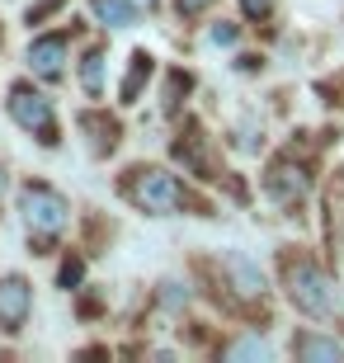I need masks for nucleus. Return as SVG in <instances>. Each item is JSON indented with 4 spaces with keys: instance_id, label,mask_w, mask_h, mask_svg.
Segmentation results:
<instances>
[{
    "instance_id": "4",
    "label": "nucleus",
    "mask_w": 344,
    "mask_h": 363,
    "mask_svg": "<svg viewBox=\"0 0 344 363\" xmlns=\"http://www.w3.org/2000/svg\"><path fill=\"white\" fill-rule=\"evenodd\" d=\"M288 297H292V307L306 311V316H326L331 311V279L311 259H297L288 269Z\"/></svg>"
},
{
    "instance_id": "5",
    "label": "nucleus",
    "mask_w": 344,
    "mask_h": 363,
    "mask_svg": "<svg viewBox=\"0 0 344 363\" xmlns=\"http://www.w3.org/2000/svg\"><path fill=\"white\" fill-rule=\"evenodd\" d=\"M306 189H311V175H306L297 161H274V165L265 170V194H269L274 203H283V208L302 203Z\"/></svg>"
},
{
    "instance_id": "7",
    "label": "nucleus",
    "mask_w": 344,
    "mask_h": 363,
    "mask_svg": "<svg viewBox=\"0 0 344 363\" xmlns=\"http://www.w3.org/2000/svg\"><path fill=\"white\" fill-rule=\"evenodd\" d=\"M62 62H67V38H62V33H48V38L28 43V71H33V76L62 81Z\"/></svg>"
},
{
    "instance_id": "1",
    "label": "nucleus",
    "mask_w": 344,
    "mask_h": 363,
    "mask_svg": "<svg viewBox=\"0 0 344 363\" xmlns=\"http://www.w3.org/2000/svg\"><path fill=\"white\" fill-rule=\"evenodd\" d=\"M19 213H24V227L33 236V245H48L62 236V227L71 217V203L52 184H24L19 189Z\"/></svg>"
},
{
    "instance_id": "16",
    "label": "nucleus",
    "mask_w": 344,
    "mask_h": 363,
    "mask_svg": "<svg viewBox=\"0 0 344 363\" xmlns=\"http://www.w3.org/2000/svg\"><path fill=\"white\" fill-rule=\"evenodd\" d=\"M80 274H85V264H80V259H67V264H62V274H57V283H62V288H76Z\"/></svg>"
},
{
    "instance_id": "14",
    "label": "nucleus",
    "mask_w": 344,
    "mask_h": 363,
    "mask_svg": "<svg viewBox=\"0 0 344 363\" xmlns=\"http://www.w3.org/2000/svg\"><path fill=\"white\" fill-rule=\"evenodd\" d=\"M226 359H265V345H260V340H236V345L226 350Z\"/></svg>"
},
{
    "instance_id": "9",
    "label": "nucleus",
    "mask_w": 344,
    "mask_h": 363,
    "mask_svg": "<svg viewBox=\"0 0 344 363\" xmlns=\"http://www.w3.org/2000/svg\"><path fill=\"white\" fill-rule=\"evenodd\" d=\"M90 10H94V19L109 24V28H133L137 14H142L133 0H90Z\"/></svg>"
},
{
    "instance_id": "6",
    "label": "nucleus",
    "mask_w": 344,
    "mask_h": 363,
    "mask_svg": "<svg viewBox=\"0 0 344 363\" xmlns=\"http://www.w3.org/2000/svg\"><path fill=\"white\" fill-rule=\"evenodd\" d=\"M28 311H33V288H28V279L5 274V279H0V330H5V335L24 330Z\"/></svg>"
},
{
    "instance_id": "11",
    "label": "nucleus",
    "mask_w": 344,
    "mask_h": 363,
    "mask_svg": "<svg viewBox=\"0 0 344 363\" xmlns=\"http://www.w3.org/2000/svg\"><path fill=\"white\" fill-rule=\"evenodd\" d=\"M146 81H151V57H146V52H133V71L123 76V104H133L137 94H142Z\"/></svg>"
},
{
    "instance_id": "2",
    "label": "nucleus",
    "mask_w": 344,
    "mask_h": 363,
    "mask_svg": "<svg viewBox=\"0 0 344 363\" xmlns=\"http://www.w3.org/2000/svg\"><path fill=\"white\" fill-rule=\"evenodd\" d=\"M123 194L151 217H165V213L189 208L184 184H179L174 175H165V170H133V179H123Z\"/></svg>"
},
{
    "instance_id": "15",
    "label": "nucleus",
    "mask_w": 344,
    "mask_h": 363,
    "mask_svg": "<svg viewBox=\"0 0 344 363\" xmlns=\"http://www.w3.org/2000/svg\"><path fill=\"white\" fill-rule=\"evenodd\" d=\"M240 10H245V19L265 24V19H269V10H274V0H240Z\"/></svg>"
},
{
    "instance_id": "12",
    "label": "nucleus",
    "mask_w": 344,
    "mask_h": 363,
    "mask_svg": "<svg viewBox=\"0 0 344 363\" xmlns=\"http://www.w3.org/2000/svg\"><path fill=\"white\" fill-rule=\"evenodd\" d=\"M80 85H85V94L104 90V52H99V48L80 57Z\"/></svg>"
},
{
    "instance_id": "10",
    "label": "nucleus",
    "mask_w": 344,
    "mask_h": 363,
    "mask_svg": "<svg viewBox=\"0 0 344 363\" xmlns=\"http://www.w3.org/2000/svg\"><path fill=\"white\" fill-rule=\"evenodd\" d=\"M292 350H297V359H340V354H344L335 340L311 335V330H306V335H297V345H292Z\"/></svg>"
},
{
    "instance_id": "19",
    "label": "nucleus",
    "mask_w": 344,
    "mask_h": 363,
    "mask_svg": "<svg viewBox=\"0 0 344 363\" xmlns=\"http://www.w3.org/2000/svg\"><path fill=\"white\" fill-rule=\"evenodd\" d=\"M208 0H179V14H194V10H203Z\"/></svg>"
},
{
    "instance_id": "20",
    "label": "nucleus",
    "mask_w": 344,
    "mask_h": 363,
    "mask_svg": "<svg viewBox=\"0 0 344 363\" xmlns=\"http://www.w3.org/2000/svg\"><path fill=\"white\" fill-rule=\"evenodd\" d=\"M133 5H137V10H151V5H156V0H133Z\"/></svg>"
},
{
    "instance_id": "3",
    "label": "nucleus",
    "mask_w": 344,
    "mask_h": 363,
    "mask_svg": "<svg viewBox=\"0 0 344 363\" xmlns=\"http://www.w3.org/2000/svg\"><path fill=\"white\" fill-rule=\"evenodd\" d=\"M10 118L24 128V133H33L43 142V147H57V113H52V99L38 90H28V85H10Z\"/></svg>"
},
{
    "instance_id": "21",
    "label": "nucleus",
    "mask_w": 344,
    "mask_h": 363,
    "mask_svg": "<svg viewBox=\"0 0 344 363\" xmlns=\"http://www.w3.org/2000/svg\"><path fill=\"white\" fill-rule=\"evenodd\" d=\"M0 194H5V170H0Z\"/></svg>"
},
{
    "instance_id": "18",
    "label": "nucleus",
    "mask_w": 344,
    "mask_h": 363,
    "mask_svg": "<svg viewBox=\"0 0 344 363\" xmlns=\"http://www.w3.org/2000/svg\"><path fill=\"white\" fill-rule=\"evenodd\" d=\"M52 10H62V0H43V5H33V10H28V24H38V19H48Z\"/></svg>"
},
{
    "instance_id": "8",
    "label": "nucleus",
    "mask_w": 344,
    "mask_h": 363,
    "mask_svg": "<svg viewBox=\"0 0 344 363\" xmlns=\"http://www.w3.org/2000/svg\"><path fill=\"white\" fill-rule=\"evenodd\" d=\"M226 274H231V283H236V293H245V297H265V274L255 269L245 255H226Z\"/></svg>"
},
{
    "instance_id": "17",
    "label": "nucleus",
    "mask_w": 344,
    "mask_h": 363,
    "mask_svg": "<svg viewBox=\"0 0 344 363\" xmlns=\"http://www.w3.org/2000/svg\"><path fill=\"white\" fill-rule=\"evenodd\" d=\"M208 38L217 43V48H231V43L240 38V28H236V24H217V28H212V33H208Z\"/></svg>"
},
{
    "instance_id": "13",
    "label": "nucleus",
    "mask_w": 344,
    "mask_h": 363,
    "mask_svg": "<svg viewBox=\"0 0 344 363\" xmlns=\"http://www.w3.org/2000/svg\"><path fill=\"white\" fill-rule=\"evenodd\" d=\"M189 85H194V81H189L184 71H170V94H165V113H174V108H179V94H184Z\"/></svg>"
}]
</instances>
